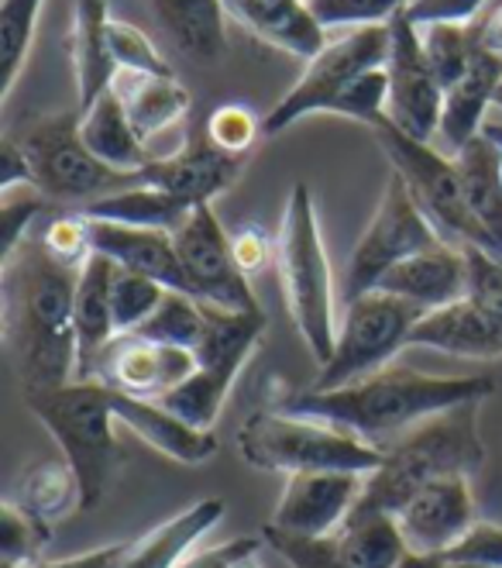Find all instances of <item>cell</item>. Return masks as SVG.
Segmentation results:
<instances>
[{
  "label": "cell",
  "instance_id": "obj_1",
  "mask_svg": "<svg viewBox=\"0 0 502 568\" xmlns=\"http://www.w3.org/2000/svg\"><path fill=\"white\" fill-rule=\"evenodd\" d=\"M83 265H65L39 239L4 255L0 314L21 393L76 383V286Z\"/></svg>",
  "mask_w": 502,
  "mask_h": 568
},
{
  "label": "cell",
  "instance_id": "obj_2",
  "mask_svg": "<svg viewBox=\"0 0 502 568\" xmlns=\"http://www.w3.org/2000/svg\"><path fill=\"white\" fill-rule=\"evenodd\" d=\"M495 393L492 376H423L413 369H382L341 389H286L276 410L314 417L351 438L389 452L423 420L464 404H485Z\"/></svg>",
  "mask_w": 502,
  "mask_h": 568
},
{
  "label": "cell",
  "instance_id": "obj_3",
  "mask_svg": "<svg viewBox=\"0 0 502 568\" xmlns=\"http://www.w3.org/2000/svg\"><path fill=\"white\" fill-rule=\"evenodd\" d=\"M479 414L482 404H464L413 427L403 442L386 452L379 469L365 476L358 504L396 514L427 483L448 476L472 479L485 462Z\"/></svg>",
  "mask_w": 502,
  "mask_h": 568
},
{
  "label": "cell",
  "instance_id": "obj_4",
  "mask_svg": "<svg viewBox=\"0 0 502 568\" xmlns=\"http://www.w3.org/2000/svg\"><path fill=\"white\" fill-rule=\"evenodd\" d=\"M24 404L62 448V462H70V469L76 473L83 510L104 504L121 465V445L114 434V424L121 420L114 414L111 386L76 379L59 389H28Z\"/></svg>",
  "mask_w": 502,
  "mask_h": 568
},
{
  "label": "cell",
  "instance_id": "obj_5",
  "mask_svg": "<svg viewBox=\"0 0 502 568\" xmlns=\"http://www.w3.org/2000/svg\"><path fill=\"white\" fill-rule=\"evenodd\" d=\"M276 270L286 296V311L310 348L314 362L324 365L334 352L338 314H334V273L324 252L320 221L314 193L307 183H293L279 239H276Z\"/></svg>",
  "mask_w": 502,
  "mask_h": 568
},
{
  "label": "cell",
  "instance_id": "obj_6",
  "mask_svg": "<svg viewBox=\"0 0 502 568\" xmlns=\"http://www.w3.org/2000/svg\"><path fill=\"white\" fill-rule=\"evenodd\" d=\"M238 452L262 473H376L386 452L314 417L286 410H258L238 427Z\"/></svg>",
  "mask_w": 502,
  "mask_h": 568
},
{
  "label": "cell",
  "instance_id": "obj_7",
  "mask_svg": "<svg viewBox=\"0 0 502 568\" xmlns=\"http://www.w3.org/2000/svg\"><path fill=\"white\" fill-rule=\"evenodd\" d=\"M265 324H269L265 311L230 314V311L207 307L204 338L193 348L196 355L193 376L183 379L173 393H165L158 404L199 430H214L234 383H238L248 358L262 345Z\"/></svg>",
  "mask_w": 502,
  "mask_h": 568
},
{
  "label": "cell",
  "instance_id": "obj_8",
  "mask_svg": "<svg viewBox=\"0 0 502 568\" xmlns=\"http://www.w3.org/2000/svg\"><path fill=\"white\" fill-rule=\"evenodd\" d=\"M423 311L407 304V300L372 290L351 304L338 317V334H334V352L320 365V376L310 389H341L361 383L389 369V362L399 348L410 345V334L420 324Z\"/></svg>",
  "mask_w": 502,
  "mask_h": 568
},
{
  "label": "cell",
  "instance_id": "obj_9",
  "mask_svg": "<svg viewBox=\"0 0 502 568\" xmlns=\"http://www.w3.org/2000/svg\"><path fill=\"white\" fill-rule=\"evenodd\" d=\"M372 131L382 155L392 165V173L407 183L417 207L423 211L430 227L438 231V239L454 248H485L482 231L472 211H468L454 155H444L438 145L403 135L389 121L376 124Z\"/></svg>",
  "mask_w": 502,
  "mask_h": 568
},
{
  "label": "cell",
  "instance_id": "obj_10",
  "mask_svg": "<svg viewBox=\"0 0 502 568\" xmlns=\"http://www.w3.org/2000/svg\"><path fill=\"white\" fill-rule=\"evenodd\" d=\"M31 165V183L49 200L62 204H93V200L142 183L139 176H121L100 162L80 135V114H52L31 121L21 139H14Z\"/></svg>",
  "mask_w": 502,
  "mask_h": 568
},
{
  "label": "cell",
  "instance_id": "obj_11",
  "mask_svg": "<svg viewBox=\"0 0 502 568\" xmlns=\"http://www.w3.org/2000/svg\"><path fill=\"white\" fill-rule=\"evenodd\" d=\"M389 45H392L389 24L351 28V31L330 36L327 45L314 59H307L304 73H299V80L283 93V100H276V108L262 118V135L273 139L289 124H296L299 118L327 114L334 100H338L361 73L382 70L389 59Z\"/></svg>",
  "mask_w": 502,
  "mask_h": 568
},
{
  "label": "cell",
  "instance_id": "obj_12",
  "mask_svg": "<svg viewBox=\"0 0 502 568\" xmlns=\"http://www.w3.org/2000/svg\"><path fill=\"white\" fill-rule=\"evenodd\" d=\"M438 231L430 227V221L423 217V211L417 207V200L410 196L407 183L396 173L389 176L382 200L368 221L365 235L358 239L348 270H345V304L379 290L382 276L392 273L399 262H407L410 255L438 245Z\"/></svg>",
  "mask_w": 502,
  "mask_h": 568
},
{
  "label": "cell",
  "instance_id": "obj_13",
  "mask_svg": "<svg viewBox=\"0 0 502 568\" xmlns=\"http://www.w3.org/2000/svg\"><path fill=\"white\" fill-rule=\"evenodd\" d=\"M176 255L186 276V293L204 307L230 314H258L262 304L252 293L248 276L238 270L230 252V235L211 204H196L189 217L173 231Z\"/></svg>",
  "mask_w": 502,
  "mask_h": 568
},
{
  "label": "cell",
  "instance_id": "obj_14",
  "mask_svg": "<svg viewBox=\"0 0 502 568\" xmlns=\"http://www.w3.org/2000/svg\"><path fill=\"white\" fill-rule=\"evenodd\" d=\"M389 31H392V45L386 59V80H389L386 121L396 131H403V135L433 145V135H438L441 124V108H444V87L433 77L423 55L420 28L410 21L407 11L389 24Z\"/></svg>",
  "mask_w": 502,
  "mask_h": 568
},
{
  "label": "cell",
  "instance_id": "obj_15",
  "mask_svg": "<svg viewBox=\"0 0 502 568\" xmlns=\"http://www.w3.org/2000/svg\"><path fill=\"white\" fill-rule=\"evenodd\" d=\"M193 369H196V355L189 348L162 345L142 338V334H117L107 345V352L100 355L93 379L127 396L162 399L183 379H189Z\"/></svg>",
  "mask_w": 502,
  "mask_h": 568
},
{
  "label": "cell",
  "instance_id": "obj_16",
  "mask_svg": "<svg viewBox=\"0 0 502 568\" xmlns=\"http://www.w3.org/2000/svg\"><path fill=\"white\" fill-rule=\"evenodd\" d=\"M396 520L410 551L448 555L479 520L472 483H468V476L427 483L396 510Z\"/></svg>",
  "mask_w": 502,
  "mask_h": 568
},
{
  "label": "cell",
  "instance_id": "obj_17",
  "mask_svg": "<svg viewBox=\"0 0 502 568\" xmlns=\"http://www.w3.org/2000/svg\"><path fill=\"white\" fill-rule=\"evenodd\" d=\"M365 489L358 473H299L286 479L276 504L273 527L299 534V538H334L355 510Z\"/></svg>",
  "mask_w": 502,
  "mask_h": 568
},
{
  "label": "cell",
  "instance_id": "obj_18",
  "mask_svg": "<svg viewBox=\"0 0 502 568\" xmlns=\"http://www.w3.org/2000/svg\"><path fill=\"white\" fill-rule=\"evenodd\" d=\"M245 165H248L245 155H230L217 149L211 139H189L173 155H155L139 180L196 207V204H211L217 193L238 183Z\"/></svg>",
  "mask_w": 502,
  "mask_h": 568
},
{
  "label": "cell",
  "instance_id": "obj_19",
  "mask_svg": "<svg viewBox=\"0 0 502 568\" xmlns=\"http://www.w3.org/2000/svg\"><path fill=\"white\" fill-rule=\"evenodd\" d=\"M382 293L407 300V304L420 307L423 314L451 307L468 293V258L464 248H454L448 242L430 245L407 262H399L392 273L379 283Z\"/></svg>",
  "mask_w": 502,
  "mask_h": 568
},
{
  "label": "cell",
  "instance_id": "obj_20",
  "mask_svg": "<svg viewBox=\"0 0 502 568\" xmlns=\"http://www.w3.org/2000/svg\"><path fill=\"white\" fill-rule=\"evenodd\" d=\"M90 224V245L93 252L107 255L117 270L148 276L155 283H162L165 290H180L186 293V276L176 255V242L165 231H152V227H131V224H114V221H93Z\"/></svg>",
  "mask_w": 502,
  "mask_h": 568
},
{
  "label": "cell",
  "instance_id": "obj_21",
  "mask_svg": "<svg viewBox=\"0 0 502 568\" xmlns=\"http://www.w3.org/2000/svg\"><path fill=\"white\" fill-rule=\"evenodd\" d=\"M502 87V55L482 49L475 65L458 83L444 90L441 124L433 145L444 155H458L468 142H475L485 131V118L495 108V97Z\"/></svg>",
  "mask_w": 502,
  "mask_h": 568
},
{
  "label": "cell",
  "instance_id": "obj_22",
  "mask_svg": "<svg viewBox=\"0 0 502 568\" xmlns=\"http://www.w3.org/2000/svg\"><path fill=\"white\" fill-rule=\"evenodd\" d=\"M224 11L265 45L296 59H314L330 39L307 0H224Z\"/></svg>",
  "mask_w": 502,
  "mask_h": 568
},
{
  "label": "cell",
  "instance_id": "obj_23",
  "mask_svg": "<svg viewBox=\"0 0 502 568\" xmlns=\"http://www.w3.org/2000/svg\"><path fill=\"white\" fill-rule=\"evenodd\" d=\"M114 393V414L117 420L135 430L142 442H148L155 452L170 455L183 465H199L217 455L221 442L214 430H199L193 424H186L183 417H176L173 410H165L158 399H142V396H127V393Z\"/></svg>",
  "mask_w": 502,
  "mask_h": 568
},
{
  "label": "cell",
  "instance_id": "obj_24",
  "mask_svg": "<svg viewBox=\"0 0 502 568\" xmlns=\"http://www.w3.org/2000/svg\"><path fill=\"white\" fill-rule=\"evenodd\" d=\"M114 276L117 265L93 252L83 270H80V286H76V379H93L100 355L117 338L114 327Z\"/></svg>",
  "mask_w": 502,
  "mask_h": 568
},
{
  "label": "cell",
  "instance_id": "obj_25",
  "mask_svg": "<svg viewBox=\"0 0 502 568\" xmlns=\"http://www.w3.org/2000/svg\"><path fill=\"white\" fill-rule=\"evenodd\" d=\"M410 345L438 348L458 358H502V324L468 300H458L451 307L423 314L410 334Z\"/></svg>",
  "mask_w": 502,
  "mask_h": 568
},
{
  "label": "cell",
  "instance_id": "obj_26",
  "mask_svg": "<svg viewBox=\"0 0 502 568\" xmlns=\"http://www.w3.org/2000/svg\"><path fill=\"white\" fill-rule=\"evenodd\" d=\"M80 135L83 145L121 176H142L145 165L155 159L139 139V131L131 128L127 111L114 90H104L90 108L80 111Z\"/></svg>",
  "mask_w": 502,
  "mask_h": 568
},
{
  "label": "cell",
  "instance_id": "obj_27",
  "mask_svg": "<svg viewBox=\"0 0 502 568\" xmlns=\"http://www.w3.org/2000/svg\"><path fill=\"white\" fill-rule=\"evenodd\" d=\"M107 24H111L107 0H73L70 55H73L80 111L90 108L104 90H111V83L117 77V62L111 55Z\"/></svg>",
  "mask_w": 502,
  "mask_h": 568
},
{
  "label": "cell",
  "instance_id": "obj_28",
  "mask_svg": "<svg viewBox=\"0 0 502 568\" xmlns=\"http://www.w3.org/2000/svg\"><path fill=\"white\" fill-rule=\"evenodd\" d=\"M454 162L461 173L468 211H472L485 239V252L502 258V149L482 131L475 142H468L454 155Z\"/></svg>",
  "mask_w": 502,
  "mask_h": 568
},
{
  "label": "cell",
  "instance_id": "obj_29",
  "mask_svg": "<svg viewBox=\"0 0 502 568\" xmlns=\"http://www.w3.org/2000/svg\"><path fill=\"white\" fill-rule=\"evenodd\" d=\"M158 28L186 59L217 62L227 52L224 0H148Z\"/></svg>",
  "mask_w": 502,
  "mask_h": 568
},
{
  "label": "cell",
  "instance_id": "obj_30",
  "mask_svg": "<svg viewBox=\"0 0 502 568\" xmlns=\"http://www.w3.org/2000/svg\"><path fill=\"white\" fill-rule=\"evenodd\" d=\"M111 90L121 97L131 128L148 145L158 131L180 124L189 114V90L176 77H152V73H131L117 70Z\"/></svg>",
  "mask_w": 502,
  "mask_h": 568
},
{
  "label": "cell",
  "instance_id": "obj_31",
  "mask_svg": "<svg viewBox=\"0 0 502 568\" xmlns=\"http://www.w3.org/2000/svg\"><path fill=\"white\" fill-rule=\"evenodd\" d=\"M221 517L224 499H199V504L176 514L173 520L152 527L145 538L131 541V551L124 555L121 568H176L193 551V545L221 524Z\"/></svg>",
  "mask_w": 502,
  "mask_h": 568
},
{
  "label": "cell",
  "instance_id": "obj_32",
  "mask_svg": "<svg viewBox=\"0 0 502 568\" xmlns=\"http://www.w3.org/2000/svg\"><path fill=\"white\" fill-rule=\"evenodd\" d=\"M334 548L348 568H396L410 551L396 514L365 504H355L341 530L334 534Z\"/></svg>",
  "mask_w": 502,
  "mask_h": 568
},
{
  "label": "cell",
  "instance_id": "obj_33",
  "mask_svg": "<svg viewBox=\"0 0 502 568\" xmlns=\"http://www.w3.org/2000/svg\"><path fill=\"white\" fill-rule=\"evenodd\" d=\"M189 204L176 200L173 193L165 190H155L148 183H135L127 190H117V193H107L93 200V204L80 207L76 214L83 217H93V221H114V224H131V227H152V231H165V235H173L180 231V224L189 217Z\"/></svg>",
  "mask_w": 502,
  "mask_h": 568
},
{
  "label": "cell",
  "instance_id": "obj_34",
  "mask_svg": "<svg viewBox=\"0 0 502 568\" xmlns=\"http://www.w3.org/2000/svg\"><path fill=\"white\" fill-rule=\"evenodd\" d=\"M11 504H18L24 514L42 520L45 527H55L76 510H83V489L76 473L70 469V462H39L24 469V476L14 483Z\"/></svg>",
  "mask_w": 502,
  "mask_h": 568
},
{
  "label": "cell",
  "instance_id": "obj_35",
  "mask_svg": "<svg viewBox=\"0 0 502 568\" xmlns=\"http://www.w3.org/2000/svg\"><path fill=\"white\" fill-rule=\"evenodd\" d=\"M482 18L468 21V24H423L420 28L423 55H427L433 77H438V83L444 90L451 83H458L475 65V59L482 55V49H485V42H482L485 21Z\"/></svg>",
  "mask_w": 502,
  "mask_h": 568
},
{
  "label": "cell",
  "instance_id": "obj_36",
  "mask_svg": "<svg viewBox=\"0 0 502 568\" xmlns=\"http://www.w3.org/2000/svg\"><path fill=\"white\" fill-rule=\"evenodd\" d=\"M45 0H0V97H11L21 65L28 62L31 42Z\"/></svg>",
  "mask_w": 502,
  "mask_h": 568
},
{
  "label": "cell",
  "instance_id": "obj_37",
  "mask_svg": "<svg viewBox=\"0 0 502 568\" xmlns=\"http://www.w3.org/2000/svg\"><path fill=\"white\" fill-rule=\"evenodd\" d=\"M204 327H207V307L193 300L189 293L170 290L165 300L158 304V311L135 331L142 338L162 342V345H180V348H196L199 338H204Z\"/></svg>",
  "mask_w": 502,
  "mask_h": 568
},
{
  "label": "cell",
  "instance_id": "obj_38",
  "mask_svg": "<svg viewBox=\"0 0 502 568\" xmlns=\"http://www.w3.org/2000/svg\"><path fill=\"white\" fill-rule=\"evenodd\" d=\"M314 18L327 31H351V28H379L392 24L413 0H307Z\"/></svg>",
  "mask_w": 502,
  "mask_h": 568
},
{
  "label": "cell",
  "instance_id": "obj_39",
  "mask_svg": "<svg viewBox=\"0 0 502 568\" xmlns=\"http://www.w3.org/2000/svg\"><path fill=\"white\" fill-rule=\"evenodd\" d=\"M49 538H52V527L24 514L11 499L0 507V561L4 565L28 568L42 561V548L49 545Z\"/></svg>",
  "mask_w": 502,
  "mask_h": 568
},
{
  "label": "cell",
  "instance_id": "obj_40",
  "mask_svg": "<svg viewBox=\"0 0 502 568\" xmlns=\"http://www.w3.org/2000/svg\"><path fill=\"white\" fill-rule=\"evenodd\" d=\"M165 290L162 283L148 280V276H139V273H127V270H117L114 276V293H111V304H114V327L117 334H135L165 300Z\"/></svg>",
  "mask_w": 502,
  "mask_h": 568
},
{
  "label": "cell",
  "instance_id": "obj_41",
  "mask_svg": "<svg viewBox=\"0 0 502 568\" xmlns=\"http://www.w3.org/2000/svg\"><path fill=\"white\" fill-rule=\"evenodd\" d=\"M107 39H111V55L117 62V70L152 73V77H176L173 65L165 62V55L158 52V45L145 36L139 24H127V21L111 14Z\"/></svg>",
  "mask_w": 502,
  "mask_h": 568
},
{
  "label": "cell",
  "instance_id": "obj_42",
  "mask_svg": "<svg viewBox=\"0 0 502 568\" xmlns=\"http://www.w3.org/2000/svg\"><path fill=\"white\" fill-rule=\"evenodd\" d=\"M262 538L289 568H348L334 548V538H299L273 524L262 527Z\"/></svg>",
  "mask_w": 502,
  "mask_h": 568
},
{
  "label": "cell",
  "instance_id": "obj_43",
  "mask_svg": "<svg viewBox=\"0 0 502 568\" xmlns=\"http://www.w3.org/2000/svg\"><path fill=\"white\" fill-rule=\"evenodd\" d=\"M207 139L217 149L230 152V155H245L248 159L252 149L258 145V139H265V135H262V121L248 108H242V104H221L207 118Z\"/></svg>",
  "mask_w": 502,
  "mask_h": 568
},
{
  "label": "cell",
  "instance_id": "obj_44",
  "mask_svg": "<svg viewBox=\"0 0 502 568\" xmlns=\"http://www.w3.org/2000/svg\"><path fill=\"white\" fill-rule=\"evenodd\" d=\"M468 258V293L464 300L502 324V258L485 248H464Z\"/></svg>",
  "mask_w": 502,
  "mask_h": 568
},
{
  "label": "cell",
  "instance_id": "obj_45",
  "mask_svg": "<svg viewBox=\"0 0 502 568\" xmlns=\"http://www.w3.org/2000/svg\"><path fill=\"white\" fill-rule=\"evenodd\" d=\"M39 242L45 245L49 255H55L65 265H83L93 255L90 245V224L83 214H65L45 224V231L39 235Z\"/></svg>",
  "mask_w": 502,
  "mask_h": 568
},
{
  "label": "cell",
  "instance_id": "obj_46",
  "mask_svg": "<svg viewBox=\"0 0 502 568\" xmlns=\"http://www.w3.org/2000/svg\"><path fill=\"white\" fill-rule=\"evenodd\" d=\"M451 565H475V568H502V524L475 520V527L444 555Z\"/></svg>",
  "mask_w": 502,
  "mask_h": 568
},
{
  "label": "cell",
  "instance_id": "obj_47",
  "mask_svg": "<svg viewBox=\"0 0 502 568\" xmlns=\"http://www.w3.org/2000/svg\"><path fill=\"white\" fill-rule=\"evenodd\" d=\"M45 207V200L35 186H21V190H11L4 193V255H11L24 239H28V224L35 221Z\"/></svg>",
  "mask_w": 502,
  "mask_h": 568
},
{
  "label": "cell",
  "instance_id": "obj_48",
  "mask_svg": "<svg viewBox=\"0 0 502 568\" xmlns=\"http://www.w3.org/2000/svg\"><path fill=\"white\" fill-rule=\"evenodd\" d=\"M495 0H413L410 4V21L417 28L423 24H468L489 14Z\"/></svg>",
  "mask_w": 502,
  "mask_h": 568
},
{
  "label": "cell",
  "instance_id": "obj_49",
  "mask_svg": "<svg viewBox=\"0 0 502 568\" xmlns=\"http://www.w3.org/2000/svg\"><path fill=\"white\" fill-rule=\"evenodd\" d=\"M230 252H234V262H238V270L252 280L255 273H262L265 265L276 258V242L265 235L262 227L255 224H242L238 231L230 235Z\"/></svg>",
  "mask_w": 502,
  "mask_h": 568
},
{
  "label": "cell",
  "instance_id": "obj_50",
  "mask_svg": "<svg viewBox=\"0 0 502 568\" xmlns=\"http://www.w3.org/2000/svg\"><path fill=\"white\" fill-rule=\"evenodd\" d=\"M265 538H230L224 545L204 548V551H189L176 568H230L238 558L262 551Z\"/></svg>",
  "mask_w": 502,
  "mask_h": 568
},
{
  "label": "cell",
  "instance_id": "obj_51",
  "mask_svg": "<svg viewBox=\"0 0 502 568\" xmlns=\"http://www.w3.org/2000/svg\"><path fill=\"white\" fill-rule=\"evenodd\" d=\"M131 551V541H114L104 548H93L73 558H55V561H35L28 568H121L124 555ZM0 568H11V565H0Z\"/></svg>",
  "mask_w": 502,
  "mask_h": 568
},
{
  "label": "cell",
  "instance_id": "obj_52",
  "mask_svg": "<svg viewBox=\"0 0 502 568\" xmlns=\"http://www.w3.org/2000/svg\"><path fill=\"white\" fill-rule=\"evenodd\" d=\"M21 186H35L31 183V165H28V155L21 152V145L8 135L0 142V190L11 193Z\"/></svg>",
  "mask_w": 502,
  "mask_h": 568
},
{
  "label": "cell",
  "instance_id": "obj_53",
  "mask_svg": "<svg viewBox=\"0 0 502 568\" xmlns=\"http://www.w3.org/2000/svg\"><path fill=\"white\" fill-rule=\"evenodd\" d=\"M482 21H485V31H482L485 49L495 52V55H502V0L489 8V14Z\"/></svg>",
  "mask_w": 502,
  "mask_h": 568
},
{
  "label": "cell",
  "instance_id": "obj_54",
  "mask_svg": "<svg viewBox=\"0 0 502 568\" xmlns=\"http://www.w3.org/2000/svg\"><path fill=\"white\" fill-rule=\"evenodd\" d=\"M451 561L444 555H427V551H407L396 568H448Z\"/></svg>",
  "mask_w": 502,
  "mask_h": 568
},
{
  "label": "cell",
  "instance_id": "obj_55",
  "mask_svg": "<svg viewBox=\"0 0 502 568\" xmlns=\"http://www.w3.org/2000/svg\"><path fill=\"white\" fill-rule=\"evenodd\" d=\"M230 568H265V565L258 561V551H255V555H245V558H238V561H234Z\"/></svg>",
  "mask_w": 502,
  "mask_h": 568
},
{
  "label": "cell",
  "instance_id": "obj_56",
  "mask_svg": "<svg viewBox=\"0 0 502 568\" xmlns=\"http://www.w3.org/2000/svg\"><path fill=\"white\" fill-rule=\"evenodd\" d=\"M485 135H489V139H492V142H495V145L502 149V131H485Z\"/></svg>",
  "mask_w": 502,
  "mask_h": 568
},
{
  "label": "cell",
  "instance_id": "obj_57",
  "mask_svg": "<svg viewBox=\"0 0 502 568\" xmlns=\"http://www.w3.org/2000/svg\"><path fill=\"white\" fill-rule=\"evenodd\" d=\"M495 111H502V87H499V97H495Z\"/></svg>",
  "mask_w": 502,
  "mask_h": 568
},
{
  "label": "cell",
  "instance_id": "obj_58",
  "mask_svg": "<svg viewBox=\"0 0 502 568\" xmlns=\"http://www.w3.org/2000/svg\"><path fill=\"white\" fill-rule=\"evenodd\" d=\"M448 568H475V565H448Z\"/></svg>",
  "mask_w": 502,
  "mask_h": 568
},
{
  "label": "cell",
  "instance_id": "obj_59",
  "mask_svg": "<svg viewBox=\"0 0 502 568\" xmlns=\"http://www.w3.org/2000/svg\"><path fill=\"white\" fill-rule=\"evenodd\" d=\"M495 4H499V0H495Z\"/></svg>",
  "mask_w": 502,
  "mask_h": 568
}]
</instances>
